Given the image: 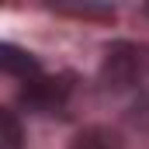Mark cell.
<instances>
[{"label": "cell", "instance_id": "6da1fadb", "mask_svg": "<svg viewBox=\"0 0 149 149\" xmlns=\"http://www.w3.org/2000/svg\"><path fill=\"white\" fill-rule=\"evenodd\" d=\"M0 66H3V73L21 76L24 83H28V80H35V76H42V73H38V59L31 56V52H24V49L10 45V42H3V45H0Z\"/></svg>", "mask_w": 149, "mask_h": 149}, {"label": "cell", "instance_id": "7a4b0ae2", "mask_svg": "<svg viewBox=\"0 0 149 149\" xmlns=\"http://www.w3.org/2000/svg\"><path fill=\"white\" fill-rule=\"evenodd\" d=\"M70 149H121V142H118V135H114L111 128L94 125V128H83L70 142Z\"/></svg>", "mask_w": 149, "mask_h": 149}, {"label": "cell", "instance_id": "3957f363", "mask_svg": "<svg viewBox=\"0 0 149 149\" xmlns=\"http://www.w3.org/2000/svg\"><path fill=\"white\" fill-rule=\"evenodd\" d=\"M24 135H21V121L10 108L0 111V149H21Z\"/></svg>", "mask_w": 149, "mask_h": 149}]
</instances>
